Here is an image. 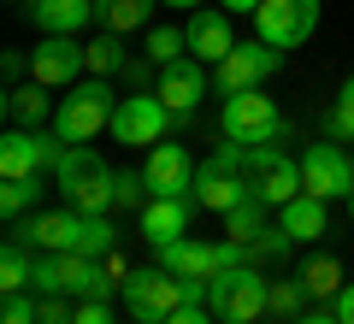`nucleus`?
Returning a JSON list of instances; mask_svg holds the SVG:
<instances>
[{"instance_id": "5", "label": "nucleus", "mask_w": 354, "mask_h": 324, "mask_svg": "<svg viewBox=\"0 0 354 324\" xmlns=\"http://www.w3.org/2000/svg\"><path fill=\"white\" fill-rule=\"evenodd\" d=\"M301 189L319 200H348L354 195V153L337 142H313L301 153Z\"/></svg>"}, {"instance_id": "7", "label": "nucleus", "mask_w": 354, "mask_h": 324, "mask_svg": "<svg viewBox=\"0 0 354 324\" xmlns=\"http://www.w3.org/2000/svg\"><path fill=\"white\" fill-rule=\"evenodd\" d=\"M254 24H260V41L272 48H301L319 30V0H260Z\"/></svg>"}, {"instance_id": "15", "label": "nucleus", "mask_w": 354, "mask_h": 324, "mask_svg": "<svg viewBox=\"0 0 354 324\" xmlns=\"http://www.w3.org/2000/svg\"><path fill=\"white\" fill-rule=\"evenodd\" d=\"M195 207H201L195 195H153L148 207H142V242L171 248L177 236H189V212Z\"/></svg>"}, {"instance_id": "2", "label": "nucleus", "mask_w": 354, "mask_h": 324, "mask_svg": "<svg viewBox=\"0 0 354 324\" xmlns=\"http://www.w3.org/2000/svg\"><path fill=\"white\" fill-rule=\"evenodd\" d=\"M53 177H59V195L71 200V212H106L113 195H118V171L88 142L83 148H65L59 165H53Z\"/></svg>"}, {"instance_id": "34", "label": "nucleus", "mask_w": 354, "mask_h": 324, "mask_svg": "<svg viewBox=\"0 0 354 324\" xmlns=\"http://www.w3.org/2000/svg\"><path fill=\"white\" fill-rule=\"evenodd\" d=\"M71 324H118V318H113V307H106V301H77Z\"/></svg>"}, {"instance_id": "41", "label": "nucleus", "mask_w": 354, "mask_h": 324, "mask_svg": "<svg viewBox=\"0 0 354 324\" xmlns=\"http://www.w3.org/2000/svg\"><path fill=\"white\" fill-rule=\"evenodd\" d=\"M160 6H177V12H201V0H160Z\"/></svg>"}, {"instance_id": "31", "label": "nucleus", "mask_w": 354, "mask_h": 324, "mask_svg": "<svg viewBox=\"0 0 354 324\" xmlns=\"http://www.w3.org/2000/svg\"><path fill=\"white\" fill-rule=\"evenodd\" d=\"M290 248H295V242H290V230H283V225H278V230H266V236H254V242H248V254H254V260H283Z\"/></svg>"}, {"instance_id": "25", "label": "nucleus", "mask_w": 354, "mask_h": 324, "mask_svg": "<svg viewBox=\"0 0 354 324\" xmlns=\"http://www.w3.org/2000/svg\"><path fill=\"white\" fill-rule=\"evenodd\" d=\"M301 283H307V295L325 301V295H337V289H342V265L330 260V254H313V260L301 265Z\"/></svg>"}, {"instance_id": "39", "label": "nucleus", "mask_w": 354, "mask_h": 324, "mask_svg": "<svg viewBox=\"0 0 354 324\" xmlns=\"http://www.w3.org/2000/svg\"><path fill=\"white\" fill-rule=\"evenodd\" d=\"M295 324H342V318H337V312H325V307H319V312H301Z\"/></svg>"}, {"instance_id": "40", "label": "nucleus", "mask_w": 354, "mask_h": 324, "mask_svg": "<svg viewBox=\"0 0 354 324\" xmlns=\"http://www.w3.org/2000/svg\"><path fill=\"white\" fill-rule=\"evenodd\" d=\"M225 12H260V0H225Z\"/></svg>"}, {"instance_id": "26", "label": "nucleus", "mask_w": 354, "mask_h": 324, "mask_svg": "<svg viewBox=\"0 0 354 324\" xmlns=\"http://www.w3.org/2000/svg\"><path fill=\"white\" fill-rule=\"evenodd\" d=\"M183 53H189V30H171V24L148 30V59L153 65H171V59H183Z\"/></svg>"}, {"instance_id": "24", "label": "nucleus", "mask_w": 354, "mask_h": 324, "mask_svg": "<svg viewBox=\"0 0 354 324\" xmlns=\"http://www.w3.org/2000/svg\"><path fill=\"white\" fill-rule=\"evenodd\" d=\"M30 277H36V260L24 254V242H6V254H0V295H24Z\"/></svg>"}, {"instance_id": "29", "label": "nucleus", "mask_w": 354, "mask_h": 324, "mask_svg": "<svg viewBox=\"0 0 354 324\" xmlns=\"http://www.w3.org/2000/svg\"><path fill=\"white\" fill-rule=\"evenodd\" d=\"M307 312V283H272V318H301Z\"/></svg>"}, {"instance_id": "4", "label": "nucleus", "mask_w": 354, "mask_h": 324, "mask_svg": "<svg viewBox=\"0 0 354 324\" xmlns=\"http://www.w3.org/2000/svg\"><path fill=\"white\" fill-rule=\"evenodd\" d=\"M225 142H242V148H266V142L278 136V106L266 88H242V95H225Z\"/></svg>"}, {"instance_id": "10", "label": "nucleus", "mask_w": 354, "mask_h": 324, "mask_svg": "<svg viewBox=\"0 0 354 324\" xmlns=\"http://www.w3.org/2000/svg\"><path fill=\"white\" fill-rule=\"evenodd\" d=\"M278 65H283V48H272V41H236V48L218 59V88H225V95L260 88Z\"/></svg>"}, {"instance_id": "33", "label": "nucleus", "mask_w": 354, "mask_h": 324, "mask_svg": "<svg viewBox=\"0 0 354 324\" xmlns=\"http://www.w3.org/2000/svg\"><path fill=\"white\" fill-rule=\"evenodd\" d=\"M124 77H130V88H142V95H148V88H160V65H153V59H130Z\"/></svg>"}, {"instance_id": "42", "label": "nucleus", "mask_w": 354, "mask_h": 324, "mask_svg": "<svg viewBox=\"0 0 354 324\" xmlns=\"http://www.w3.org/2000/svg\"><path fill=\"white\" fill-rule=\"evenodd\" d=\"M130 324H160V318H130Z\"/></svg>"}, {"instance_id": "32", "label": "nucleus", "mask_w": 354, "mask_h": 324, "mask_svg": "<svg viewBox=\"0 0 354 324\" xmlns=\"http://www.w3.org/2000/svg\"><path fill=\"white\" fill-rule=\"evenodd\" d=\"M0 324H41V301H30V295H6Z\"/></svg>"}, {"instance_id": "11", "label": "nucleus", "mask_w": 354, "mask_h": 324, "mask_svg": "<svg viewBox=\"0 0 354 324\" xmlns=\"http://www.w3.org/2000/svg\"><path fill=\"white\" fill-rule=\"evenodd\" d=\"M195 171H201V165L189 160L183 142H153V148H148V165H142L148 195H195Z\"/></svg>"}, {"instance_id": "37", "label": "nucleus", "mask_w": 354, "mask_h": 324, "mask_svg": "<svg viewBox=\"0 0 354 324\" xmlns=\"http://www.w3.org/2000/svg\"><path fill=\"white\" fill-rule=\"evenodd\" d=\"M330 312H337L342 324H354V283H342V289H337V307H330Z\"/></svg>"}, {"instance_id": "14", "label": "nucleus", "mask_w": 354, "mask_h": 324, "mask_svg": "<svg viewBox=\"0 0 354 324\" xmlns=\"http://www.w3.org/2000/svg\"><path fill=\"white\" fill-rule=\"evenodd\" d=\"M77 212H36L18 225L12 218V236L6 242H24V248H41V254H77Z\"/></svg>"}, {"instance_id": "18", "label": "nucleus", "mask_w": 354, "mask_h": 324, "mask_svg": "<svg viewBox=\"0 0 354 324\" xmlns=\"http://www.w3.org/2000/svg\"><path fill=\"white\" fill-rule=\"evenodd\" d=\"M278 225L290 230V242H319V236H325V225H330V212H325V200H319V195H295L290 207H278Z\"/></svg>"}, {"instance_id": "9", "label": "nucleus", "mask_w": 354, "mask_h": 324, "mask_svg": "<svg viewBox=\"0 0 354 324\" xmlns=\"http://www.w3.org/2000/svg\"><path fill=\"white\" fill-rule=\"evenodd\" d=\"M248 183H254V195H260L266 207H290L295 195H307L301 189V165L283 160L278 148H248Z\"/></svg>"}, {"instance_id": "3", "label": "nucleus", "mask_w": 354, "mask_h": 324, "mask_svg": "<svg viewBox=\"0 0 354 324\" xmlns=\"http://www.w3.org/2000/svg\"><path fill=\"white\" fill-rule=\"evenodd\" d=\"M207 307L225 324H260L272 312V277L254 271V265H230L207 283Z\"/></svg>"}, {"instance_id": "27", "label": "nucleus", "mask_w": 354, "mask_h": 324, "mask_svg": "<svg viewBox=\"0 0 354 324\" xmlns=\"http://www.w3.org/2000/svg\"><path fill=\"white\" fill-rule=\"evenodd\" d=\"M325 136H330V142H354V77L342 83L337 106L325 113Z\"/></svg>"}, {"instance_id": "1", "label": "nucleus", "mask_w": 354, "mask_h": 324, "mask_svg": "<svg viewBox=\"0 0 354 324\" xmlns=\"http://www.w3.org/2000/svg\"><path fill=\"white\" fill-rule=\"evenodd\" d=\"M113 113H118V95H113V83H106V77L71 83V95L53 106V142L83 148V142H95L101 130H113Z\"/></svg>"}, {"instance_id": "13", "label": "nucleus", "mask_w": 354, "mask_h": 324, "mask_svg": "<svg viewBox=\"0 0 354 324\" xmlns=\"http://www.w3.org/2000/svg\"><path fill=\"white\" fill-rule=\"evenodd\" d=\"M153 95L171 106V118H189L195 106H201V95H207V71H201V59H195V53H183V59L160 65V88H153Z\"/></svg>"}, {"instance_id": "22", "label": "nucleus", "mask_w": 354, "mask_h": 324, "mask_svg": "<svg viewBox=\"0 0 354 324\" xmlns=\"http://www.w3.org/2000/svg\"><path fill=\"white\" fill-rule=\"evenodd\" d=\"M124 65H130V53H124V36H113V30L88 36V77H118Z\"/></svg>"}, {"instance_id": "8", "label": "nucleus", "mask_w": 354, "mask_h": 324, "mask_svg": "<svg viewBox=\"0 0 354 324\" xmlns=\"http://www.w3.org/2000/svg\"><path fill=\"white\" fill-rule=\"evenodd\" d=\"M83 71H88V41L77 36H41L36 53H30V77L41 88H71Z\"/></svg>"}, {"instance_id": "16", "label": "nucleus", "mask_w": 354, "mask_h": 324, "mask_svg": "<svg viewBox=\"0 0 354 324\" xmlns=\"http://www.w3.org/2000/svg\"><path fill=\"white\" fill-rule=\"evenodd\" d=\"M236 48V30H230V12H213V6H201V12L189 18V53L195 59H225V53Z\"/></svg>"}, {"instance_id": "30", "label": "nucleus", "mask_w": 354, "mask_h": 324, "mask_svg": "<svg viewBox=\"0 0 354 324\" xmlns=\"http://www.w3.org/2000/svg\"><path fill=\"white\" fill-rule=\"evenodd\" d=\"M148 200H153V195H148V177H142V171H118V195H113V207H136V212H142Z\"/></svg>"}, {"instance_id": "23", "label": "nucleus", "mask_w": 354, "mask_h": 324, "mask_svg": "<svg viewBox=\"0 0 354 324\" xmlns=\"http://www.w3.org/2000/svg\"><path fill=\"white\" fill-rule=\"evenodd\" d=\"M83 225H77V254H88V260H106L113 254V225H106V212H77Z\"/></svg>"}, {"instance_id": "35", "label": "nucleus", "mask_w": 354, "mask_h": 324, "mask_svg": "<svg viewBox=\"0 0 354 324\" xmlns=\"http://www.w3.org/2000/svg\"><path fill=\"white\" fill-rule=\"evenodd\" d=\"M160 324H213V307H201V301H189V307H177L171 318H160Z\"/></svg>"}, {"instance_id": "28", "label": "nucleus", "mask_w": 354, "mask_h": 324, "mask_svg": "<svg viewBox=\"0 0 354 324\" xmlns=\"http://www.w3.org/2000/svg\"><path fill=\"white\" fill-rule=\"evenodd\" d=\"M30 200H36V177H0V212L6 218H24Z\"/></svg>"}, {"instance_id": "20", "label": "nucleus", "mask_w": 354, "mask_h": 324, "mask_svg": "<svg viewBox=\"0 0 354 324\" xmlns=\"http://www.w3.org/2000/svg\"><path fill=\"white\" fill-rule=\"evenodd\" d=\"M153 6H160V0H95V18H101V30H113V36H130V30H148Z\"/></svg>"}, {"instance_id": "19", "label": "nucleus", "mask_w": 354, "mask_h": 324, "mask_svg": "<svg viewBox=\"0 0 354 324\" xmlns=\"http://www.w3.org/2000/svg\"><path fill=\"white\" fill-rule=\"evenodd\" d=\"M6 118H12L18 130H41V124H53V106H48V95H41L36 77L6 88Z\"/></svg>"}, {"instance_id": "38", "label": "nucleus", "mask_w": 354, "mask_h": 324, "mask_svg": "<svg viewBox=\"0 0 354 324\" xmlns=\"http://www.w3.org/2000/svg\"><path fill=\"white\" fill-rule=\"evenodd\" d=\"M0 71H6V77H12V83H18V77L30 71V59H24V53H6V59H0Z\"/></svg>"}, {"instance_id": "12", "label": "nucleus", "mask_w": 354, "mask_h": 324, "mask_svg": "<svg viewBox=\"0 0 354 324\" xmlns=\"http://www.w3.org/2000/svg\"><path fill=\"white\" fill-rule=\"evenodd\" d=\"M59 153L65 148H53L41 130H6L0 136V177H41L48 165H59Z\"/></svg>"}, {"instance_id": "43", "label": "nucleus", "mask_w": 354, "mask_h": 324, "mask_svg": "<svg viewBox=\"0 0 354 324\" xmlns=\"http://www.w3.org/2000/svg\"><path fill=\"white\" fill-rule=\"evenodd\" d=\"M348 218H354V195H348Z\"/></svg>"}, {"instance_id": "17", "label": "nucleus", "mask_w": 354, "mask_h": 324, "mask_svg": "<svg viewBox=\"0 0 354 324\" xmlns=\"http://www.w3.org/2000/svg\"><path fill=\"white\" fill-rule=\"evenodd\" d=\"M41 36H83V24L95 18V0H30Z\"/></svg>"}, {"instance_id": "6", "label": "nucleus", "mask_w": 354, "mask_h": 324, "mask_svg": "<svg viewBox=\"0 0 354 324\" xmlns=\"http://www.w3.org/2000/svg\"><path fill=\"white\" fill-rule=\"evenodd\" d=\"M165 130H171V106H165L160 95H124L113 113V142H124V148H153V142H165Z\"/></svg>"}, {"instance_id": "36", "label": "nucleus", "mask_w": 354, "mask_h": 324, "mask_svg": "<svg viewBox=\"0 0 354 324\" xmlns=\"http://www.w3.org/2000/svg\"><path fill=\"white\" fill-rule=\"evenodd\" d=\"M77 307H65V295H41V324H71Z\"/></svg>"}, {"instance_id": "21", "label": "nucleus", "mask_w": 354, "mask_h": 324, "mask_svg": "<svg viewBox=\"0 0 354 324\" xmlns=\"http://www.w3.org/2000/svg\"><path fill=\"white\" fill-rule=\"evenodd\" d=\"M266 212H272V207H266L260 195H254V200H242V207H230V212H225V236L248 248L254 236H266V230H272V218H266Z\"/></svg>"}]
</instances>
